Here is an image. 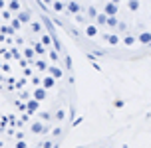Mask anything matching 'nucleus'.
<instances>
[{"label": "nucleus", "mask_w": 151, "mask_h": 148, "mask_svg": "<svg viewBox=\"0 0 151 148\" xmlns=\"http://www.w3.org/2000/svg\"><path fill=\"white\" fill-rule=\"evenodd\" d=\"M48 16L98 53L151 50V0H36Z\"/></svg>", "instance_id": "2"}, {"label": "nucleus", "mask_w": 151, "mask_h": 148, "mask_svg": "<svg viewBox=\"0 0 151 148\" xmlns=\"http://www.w3.org/2000/svg\"><path fill=\"white\" fill-rule=\"evenodd\" d=\"M74 118L72 63L36 0H0V148H58Z\"/></svg>", "instance_id": "1"}]
</instances>
